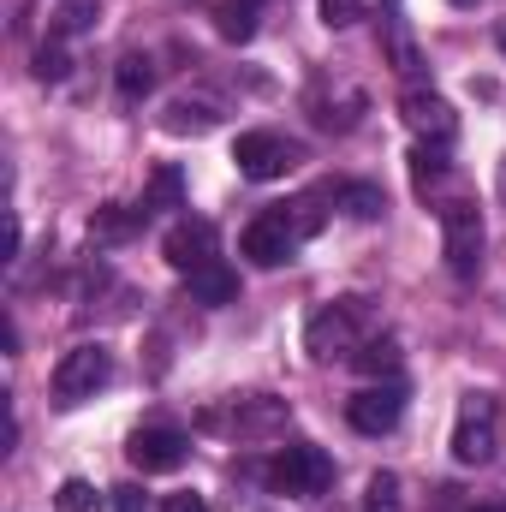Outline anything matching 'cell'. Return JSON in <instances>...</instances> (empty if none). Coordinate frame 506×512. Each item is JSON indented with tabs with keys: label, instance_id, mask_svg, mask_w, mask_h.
Here are the masks:
<instances>
[{
	"label": "cell",
	"instance_id": "cell-35",
	"mask_svg": "<svg viewBox=\"0 0 506 512\" xmlns=\"http://www.w3.org/2000/svg\"><path fill=\"white\" fill-rule=\"evenodd\" d=\"M501 48H506V30H501Z\"/></svg>",
	"mask_w": 506,
	"mask_h": 512
},
{
	"label": "cell",
	"instance_id": "cell-27",
	"mask_svg": "<svg viewBox=\"0 0 506 512\" xmlns=\"http://www.w3.org/2000/svg\"><path fill=\"white\" fill-rule=\"evenodd\" d=\"M316 6H322V24L328 30H346V24L364 18V0H316Z\"/></svg>",
	"mask_w": 506,
	"mask_h": 512
},
{
	"label": "cell",
	"instance_id": "cell-3",
	"mask_svg": "<svg viewBox=\"0 0 506 512\" xmlns=\"http://www.w3.org/2000/svg\"><path fill=\"white\" fill-rule=\"evenodd\" d=\"M108 382H114V352L108 346H72L60 358V370H54V399L60 405H84Z\"/></svg>",
	"mask_w": 506,
	"mask_h": 512
},
{
	"label": "cell",
	"instance_id": "cell-22",
	"mask_svg": "<svg viewBox=\"0 0 506 512\" xmlns=\"http://www.w3.org/2000/svg\"><path fill=\"white\" fill-rule=\"evenodd\" d=\"M114 78H120V96H126V102H137V96H149V84H155V66H149V54H126Z\"/></svg>",
	"mask_w": 506,
	"mask_h": 512
},
{
	"label": "cell",
	"instance_id": "cell-15",
	"mask_svg": "<svg viewBox=\"0 0 506 512\" xmlns=\"http://www.w3.org/2000/svg\"><path fill=\"white\" fill-rule=\"evenodd\" d=\"M352 364H358V370H364L370 382H381V376L393 382V376H399V346H393L387 334H370V340H364V346L352 352Z\"/></svg>",
	"mask_w": 506,
	"mask_h": 512
},
{
	"label": "cell",
	"instance_id": "cell-34",
	"mask_svg": "<svg viewBox=\"0 0 506 512\" xmlns=\"http://www.w3.org/2000/svg\"><path fill=\"white\" fill-rule=\"evenodd\" d=\"M381 6H399V0H381Z\"/></svg>",
	"mask_w": 506,
	"mask_h": 512
},
{
	"label": "cell",
	"instance_id": "cell-21",
	"mask_svg": "<svg viewBox=\"0 0 506 512\" xmlns=\"http://www.w3.org/2000/svg\"><path fill=\"white\" fill-rule=\"evenodd\" d=\"M411 179H417V191H429L435 179H447V149L441 143H417L411 149Z\"/></svg>",
	"mask_w": 506,
	"mask_h": 512
},
{
	"label": "cell",
	"instance_id": "cell-6",
	"mask_svg": "<svg viewBox=\"0 0 506 512\" xmlns=\"http://www.w3.org/2000/svg\"><path fill=\"white\" fill-rule=\"evenodd\" d=\"M298 221H292V209H268V215H256L251 227L239 233V251L251 256L256 268H280V262H292L298 251Z\"/></svg>",
	"mask_w": 506,
	"mask_h": 512
},
{
	"label": "cell",
	"instance_id": "cell-26",
	"mask_svg": "<svg viewBox=\"0 0 506 512\" xmlns=\"http://www.w3.org/2000/svg\"><path fill=\"white\" fill-rule=\"evenodd\" d=\"M60 512H102V495H96L84 477H66V483H60Z\"/></svg>",
	"mask_w": 506,
	"mask_h": 512
},
{
	"label": "cell",
	"instance_id": "cell-17",
	"mask_svg": "<svg viewBox=\"0 0 506 512\" xmlns=\"http://www.w3.org/2000/svg\"><path fill=\"white\" fill-rule=\"evenodd\" d=\"M387 54H393V72H399V78H417V72H423L417 42H411V30H405V18H399V12L387 18Z\"/></svg>",
	"mask_w": 506,
	"mask_h": 512
},
{
	"label": "cell",
	"instance_id": "cell-30",
	"mask_svg": "<svg viewBox=\"0 0 506 512\" xmlns=\"http://www.w3.org/2000/svg\"><path fill=\"white\" fill-rule=\"evenodd\" d=\"M0 346H6V352H18V322H12V316L0 322Z\"/></svg>",
	"mask_w": 506,
	"mask_h": 512
},
{
	"label": "cell",
	"instance_id": "cell-13",
	"mask_svg": "<svg viewBox=\"0 0 506 512\" xmlns=\"http://www.w3.org/2000/svg\"><path fill=\"white\" fill-rule=\"evenodd\" d=\"M143 221H149L143 209L108 203V209H96V215H90V239H96V245H126V239L137 233V227H143Z\"/></svg>",
	"mask_w": 506,
	"mask_h": 512
},
{
	"label": "cell",
	"instance_id": "cell-31",
	"mask_svg": "<svg viewBox=\"0 0 506 512\" xmlns=\"http://www.w3.org/2000/svg\"><path fill=\"white\" fill-rule=\"evenodd\" d=\"M495 197L506 203V161H501V173H495Z\"/></svg>",
	"mask_w": 506,
	"mask_h": 512
},
{
	"label": "cell",
	"instance_id": "cell-1",
	"mask_svg": "<svg viewBox=\"0 0 506 512\" xmlns=\"http://www.w3.org/2000/svg\"><path fill=\"white\" fill-rule=\"evenodd\" d=\"M370 322H376V310H370V298H340V304H328V310H316L310 316V328H304V352L310 358H352L364 340H370Z\"/></svg>",
	"mask_w": 506,
	"mask_h": 512
},
{
	"label": "cell",
	"instance_id": "cell-32",
	"mask_svg": "<svg viewBox=\"0 0 506 512\" xmlns=\"http://www.w3.org/2000/svg\"><path fill=\"white\" fill-rule=\"evenodd\" d=\"M471 512H506V501H477Z\"/></svg>",
	"mask_w": 506,
	"mask_h": 512
},
{
	"label": "cell",
	"instance_id": "cell-5",
	"mask_svg": "<svg viewBox=\"0 0 506 512\" xmlns=\"http://www.w3.org/2000/svg\"><path fill=\"white\" fill-rule=\"evenodd\" d=\"M268 483H274L280 495H322V489L334 483V459H328L322 447L298 441V447H286V453L268 465Z\"/></svg>",
	"mask_w": 506,
	"mask_h": 512
},
{
	"label": "cell",
	"instance_id": "cell-12",
	"mask_svg": "<svg viewBox=\"0 0 506 512\" xmlns=\"http://www.w3.org/2000/svg\"><path fill=\"white\" fill-rule=\"evenodd\" d=\"M286 399H274V393H251V399H239L233 405V429L239 435H251V441H262V435H280L286 429Z\"/></svg>",
	"mask_w": 506,
	"mask_h": 512
},
{
	"label": "cell",
	"instance_id": "cell-29",
	"mask_svg": "<svg viewBox=\"0 0 506 512\" xmlns=\"http://www.w3.org/2000/svg\"><path fill=\"white\" fill-rule=\"evenodd\" d=\"M167 512H209L203 495H167Z\"/></svg>",
	"mask_w": 506,
	"mask_h": 512
},
{
	"label": "cell",
	"instance_id": "cell-28",
	"mask_svg": "<svg viewBox=\"0 0 506 512\" xmlns=\"http://www.w3.org/2000/svg\"><path fill=\"white\" fill-rule=\"evenodd\" d=\"M114 507H120V512H143V489H137V483L114 489Z\"/></svg>",
	"mask_w": 506,
	"mask_h": 512
},
{
	"label": "cell",
	"instance_id": "cell-16",
	"mask_svg": "<svg viewBox=\"0 0 506 512\" xmlns=\"http://www.w3.org/2000/svg\"><path fill=\"white\" fill-rule=\"evenodd\" d=\"M185 203V179H179V167H155V179H149V191H143V215H155V209H179Z\"/></svg>",
	"mask_w": 506,
	"mask_h": 512
},
{
	"label": "cell",
	"instance_id": "cell-23",
	"mask_svg": "<svg viewBox=\"0 0 506 512\" xmlns=\"http://www.w3.org/2000/svg\"><path fill=\"white\" fill-rule=\"evenodd\" d=\"M30 72H36L42 84H60V78L72 72V60H66V48H60V36H48V42L30 54Z\"/></svg>",
	"mask_w": 506,
	"mask_h": 512
},
{
	"label": "cell",
	"instance_id": "cell-19",
	"mask_svg": "<svg viewBox=\"0 0 506 512\" xmlns=\"http://www.w3.org/2000/svg\"><path fill=\"white\" fill-rule=\"evenodd\" d=\"M334 203H346V215H358V221H381V209H387V197H381V185H340L334 191Z\"/></svg>",
	"mask_w": 506,
	"mask_h": 512
},
{
	"label": "cell",
	"instance_id": "cell-14",
	"mask_svg": "<svg viewBox=\"0 0 506 512\" xmlns=\"http://www.w3.org/2000/svg\"><path fill=\"white\" fill-rule=\"evenodd\" d=\"M191 280V298L197 304H233L239 298V274L227 268V262H209V268H197V274H185Z\"/></svg>",
	"mask_w": 506,
	"mask_h": 512
},
{
	"label": "cell",
	"instance_id": "cell-33",
	"mask_svg": "<svg viewBox=\"0 0 506 512\" xmlns=\"http://www.w3.org/2000/svg\"><path fill=\"white\" fill-rule=\"evenodd\" d=\"M447 6H477V0H447Z\"/></svg>",
	"mask_w": 506,
	"mask_h": 512
},
{
	"label": "cell",
	"instance_id": "cell-8",
	"mask_svg": "<svg viewBox=\"0 0 506 512\" xmlns=\"http://www.w3.org/2000/svg\"><path fill=\"white\" fill-rule=\"evenodd\" d=\"M185 453H191V441H185L179 429H167V423H149V429H137V435L126 441V459L143 471V477L179 471V465H185Z\"/></svg>",
	"mask_w": 506,
	"mask_h": 512
},
{
	"label": "cell",
	"instance_id": "cell-24",
	"mask_svg": "<svg viewBox=\"0 0 506 512\" xmlns=\"http://www.w3.org/2000/svg\"><path fill=\"white\" fill-rule=\"evenodd\" d=\"M364 512H405V501H399V477H393V471H376V477H370Z\"/></svg>",
	"mask_w": 506,
	"mask_h": 512
},
{
	"label": "cell",
	"instance_id": "cell-10",
	"mask_svg": "<svg viewBox=\"0 0 506 512\" xmlns=\"http://www.w3.org/2000/svg\"><path fill=\"white\" fill-rule=\"evenodd\" d=\"M399 114H405V126L417 131L423 143H441V149L453 143V126H459V120H453V108H447L435 90H417V84H411L405 102H399Z\"/></svg>",
	"mask_w": 506,
	"mask_h": 512
},
{
	"label": "cell",
	"instance_id": "cell-9",
	"mask_svg": "<svg viewBox=\"0 0 506 512\" xmlns=\"http://www.w3.org/2000/svg\"><path fill=\"white\" fill-rule=\"evenodd\" d=\"M346 417H352V429H358V435H387V429L405 417V382L364 387V393L346 405Z\"/></svg>",
	"mask_w": 506,
	"mask_h": 512
},
{
	"label": "cell",
	"instance_id": "cell-11",
	"mask_svg": "<svg viewBox=\"0 0 506 512\" xmlns=\"http://www.w3.org/2000/svg\"><path fill=\"white\" fill-rule=\"evenodd\" d=\"M161 256H167L179 274H197V268H209V262H215V227H209V221H179V227H167Z\"/></svg>",
	"mask_w": 506,
	"mask_h": 512
},
{
	"label": "cell",
	"instance_id": "cell-25",
	"mask_svg": "<svg viewBox=\"0 0 506 512\" xmlns=\"http://www.w3.org/2000/svg\"><path fill=\"white\" fill-rule=\"evenodd\" d=\"M215 126V108H203V102H173L167 108V131H209Z\"/></svg>",
	"mask_w": 506,
	"mask_h": 512
},
{
	"label": "cell",
	"instance_id": "cell-2",
	"mask_svg": "<svg viewBox=\"0 0 506 512\" xmlns=\"http://www.w3.org/2000/svg\"><path fill=\"white\" fill-rule=\"evenodd\" d=\"M441 251H447V268L459 280H477V268H483V209L477 203L453 197L441 209Z\"/></svg>",
	"mask_w": 506,
	"mask_h": 512
},
{
	"label": "cell",
	"instance_id": "cell-4",
	"mask_svg": "<svg viewBox=\"0 0 506 512\" xmlns=\"http://www.w3.org/2000/svg\"><path fill=\"white\" fill-rule=\"evenodd\" d=\"M233 161H239L245 179L268 185V179H286V173L304 161V149H298L292 137H280V131H245V137L233 143Z\"/></svg>",
	"mask_w": 506,
	"mask_h": 512
},
{
	"label": "cell",
	"instance_id": "cell-20",
	"mask_svg": "<svg viewBox=\"0 0 506 512\" xmlns=\"http://www.w3.org/2000/svg\"><path fill=\"white\" fill-rule=\"evenodd\" d=\"M256 12H262V0H227V6H221V36H227V42H251Z\"/></svg>",
	"mask_w": 506,
	"mask_h": 512
},
{
	"label": "cell",
	"instance_id": "cell-18",
	"mask_svg": "<svg viewBox=\"0 0 506 512\" xmlns=\"http://www.w3.org/2000/svg\"><path fill=\"white\" fill-rule=\"evenodd\" d=\"M96 18H102V0H60L54 6V36H84V30H96Z\"/></svg>",
	"mask_w": 506,
	"mask_h": 512
},
{
	"label": "cell",
	"instance_id": "cell-7",
	"mask_svg": "<svg viewBox=\"0 0 506 512\" xmlns=\"http://www.w3.org/2000/svg\"><path fill=\"white\" fill-rule=\"evenodd\" d=\"M453 459L459 465H489L495 459V399L489 393H465L459 423H453Z\"/></svg>",
	"mask_w": 506,
	"mask_h": 512
}]
</instances>
